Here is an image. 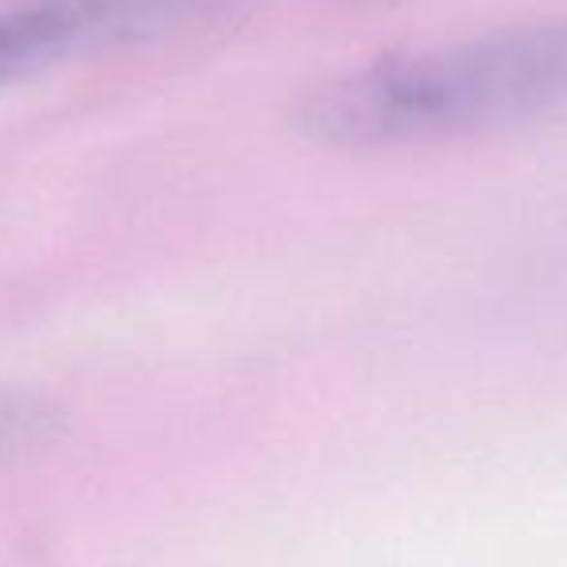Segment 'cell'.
<instances>
[{
    "instance_id": "6da1fadb",
    "label": "cell",
    "mask_w": 567,
    "mask_h": 567,
    "mask_svg": "<svg viewBox=\"0 0 567 567\" xmlns=\"http://www.w3.org/2000/svg\"><path fill=\"white\" fill-rule=\"evenodd\" d=\"M556 113H567V20L370 59L292 105L296 128L339 152L466 141Z\"/></svg>"
},
{
    "instance_id": "3957f363",
    "label": "cell",
    "mask_w": 567,
    "mask_h": 567,
    "mask_svg": "<svg viewBox=\"0 0 567 567\" xmlns=\"http://www.w3.org/2000/svg\"><path fill=\"white\" fill-rule=\"evenodd\" d=\"M63 432V412L55 401L28 389L0 385V466L35 455Z\"/></svg>"
},
{
    "instance_id": "7a4b0ae2",
    "label": "cell",
    "mask_w": 567,
    "mask_h": 567,
    "mask_svg": "<svg viewBox=\"0 0 567 567\" xmlns=\"http://www.w3.org/2000/svg\"><path fill=\"white\" fill-rule=\"evenodd\" d=\"M128 40H144L141 0H0V90Z\"/></svg>"
}]
</instances>
